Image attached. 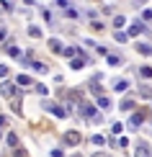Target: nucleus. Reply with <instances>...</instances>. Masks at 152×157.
Returning a JSON list of instances; mask_svg holds the SVG:
<instances>
[{"label": "nucleus", "instance_id": "f257e3e1", "mask_svg": "<svg viewBox=\"0 0 152 157\" xmlns=\"http://www.w3.org/2000/svg\"><path fill=\"white\" fill-rule=\"evenodd\" d=\"M0 93H3L5 98H16V93H18V90H16V85H13V82H8V80H5L3 85H0Z\"/></svg>", "mask_w": 152, "mask_h": 157}, {"label": "nucleus", "instance_id": "f03ea898", "mask_svg": "<svg viewBox=\"0 0 152 157\" xmlns=\"http://www.w3.org/2000/svg\"><path fill=\"white\" fill-rule=\"evenodd\" d=\"M64 144H70V147L80 144V132H67L64 134Z\"/></svg>", "mask_w": 152, "mask_h": 157}, {"label": "nucleus", "instance_id": "7ed1b4c3", "mask_svg": "<svg viewBox=\"0 0 152 157\" xmlns=\"http://www.w3.org/2000/svg\"><path fill=\"white\" fill-rule=\"evenodd\" d=\"M47 108H49V111H52V113H54V116H59V119H64V116H67V111H62L59 106H54V103H49Z\"/></svg>", "mask_w": 152, "mask_h": 157}, {"label": "nucleus", "instance_id": "20e7f679", "mask_svg": "<svg viewBox=\"0 0 152 157\" xmlns=\"http://www.w3.org/2000/svg\"><path fill=\"white\" fill-rule=\"evenodd\" d=\"M142 29H144V26H142V21H134V23L129 26V36H137V34H139Z\"/></svg>", "mask_w": 152, "mask_h": 157}, {"label": "nucleus", "instance_id": "39448f33", "mask_svg": "<svg viewBox=\"0 0 152 157\" xmlns=\"http://www.w3.org/2000/svg\"><path fill=\"white\" fill-rule=\"evenodd\" d=\"M3 49H5V52H8V54H10V57H21V52H18L16 47H13V44H10V41H5V47H3Z\"/></svg>", "mask_w": 152, "mask_h": 157}, {"label": "nucleus", "instance_id": "423d86ee", "mask_svg": "<svg viewBox=\"0 0 152 157\" xmlns=\"http://www.w3.org/2000/svg\"><path fill=\"white\" fill-rule=\"evenodd\" d=\"M127 88H129V82H127V80H116V82H114V90H116V93H124Z\"/></svg>", "mask_w": 152, "mask_h": 157}, {"label": "nucleus", "instance_id": "0eeeda50", "mask_svg": "<svg viewBox=\"0 0 152 157\" xmlns=\"http://www.w3.org/2000/svg\"><path fill=\"white\" fill-rule=\"evenodd\" d=\"M5 142H8V147H13V149H16V147H18V136H16V134H13V132H10L8 136H5Z\"/></svg>", "mask_w": 152, "mask_h": 157}, {"label": "nucleus", "instance_id": "6e6552de", "mask_svg": "<svg viewBox=\"0 0 152 157\" xmlns=\"http://www.w3.org/2000/svg\"><path fill=\"white\" fill-rule=\"evenodd\" d=\"M142 121H144V116H142V113H134V116L129 119V124H131V126H139Z\"/></svg>", "mask_w": 152, "mask_h": 157}, {"label": "nucleus", "instance_id": "1a4fd4ad", "mask_svg": "<svg viewBox=\"0 0 152 157\" xmlns=\"http://www.w3.org/2000/svg\"><path fill=\"white\" fill-rule=\"evenodd\" d=\"M98 106H101V108H111V101L106 95H98Z\"/></svg>", "mask_w": 152, "mask_h": 157}, {"label": "nucleus", "instance_id": "9d476101", "mask_svg": "<svg viewBox=\"0 0 152 157\" xmlns=\"http://www.w3.org/2000/svg\"><path fill=\"white\" fill-rule=\"evenodd\" d=\"M83 64H85V57H80V59H72V64H70V67H72V70H80Z\"/></svg>", "mask_w": 152, "mask_h": 157}, {"label": "nucleus", "instance_id": "9b49d317", "mask_svg": "<svg viewBox=\"0 0 152 157\" xmlns=\"http://www.w3.org/2000/svg\"><path fill=\"white\" fill-rule=\"evenodd\" d=\"M62 54H64V57H70V59H72V57L77 54V49H75V47H67V49H62Z\"/></svg>", "mask_w": 152, "mask_h": 157}, {"label": "nucleus", "instance_id": "f8f14e48", "mask_svg": "<svg viewBox=\"0 0 152 157\" xmlns=\"http://www.w3.org/2000/svg\"><path fill=\"white\" fill-rule=\"evenodd\" d=\"M49 47H52V52H62V44H59L57 39H52V41H49Z\"/></svg>", "mask_w": 152, "mask_h": 157}, {"label": "nucleus", "instance_id": "ddd939ff", "mask_svg": "<svg viewBox=\"0 0 152 157\" xmlns=\"http://www.w3.org/2000/svg\"><path fill=\"white\" fill-rule=\"evenodd\" d=\"M124 23H127V18H124V16H116V18H114V26H116V29H121Z\"/></svg>", "mask_w": 152, "mask_h": 157}, {"label": "nucleus", "instance_id": "4468645a", "mask_svg": "<svg viewBox=\"0 0 152 157\" xmlns=\"http://www.w3.org/2000/svg\"><path fill=\"white\" fill-rule=\"evenodd\" d=\"M18 85H31V77L29 75H18Z\"/></svg>", "mask_w": 152, "mask_h": 157}, {"label": "nucleus", "instance_id": "2eb2a0df", "mask_svg": "<svg viewBox=\"0 0 152 157\" xmlns=\"http://www.w3.org/2000/svg\"><path fill=\"white\" fill-rule=\"evenodd\" d=\"M137 49H139L142 54H152V47H150V44H139V47H137Z\"/></svg>", "mask_w": 152, "mask_h": 157}, {"label": "nucleus", "instance_id": "dca6fc26", "mask_svg": "<svg viewBox=\"0 0 152 157\" xmlns=\"http://www.w3.org/2000/svg\"><path fill=\"white\" fill-rule=\"evenodd\" d=\"M139 72H142V77H144V80H150V77H152V67H142Z\"/></svg>", "mask_w": 152, "mask_h": 157}, {"label": "nucleus", "instance_id": "f3484780", "mask_svg": "<svg viewBox=\"0 0 152 157\" xmlns=\"http://www.w3.org/2000/svg\"><path fill=\"white\" fill-rule=\"evenodd\" d=\"M31 67H34L36 72H47V64H41V62H34V64H31Z\"/></svg>", "mask_w": 152, "mask_h": 157}, {"label": "nucleus", "instance_id": "a211bd4d", "mask_svg": "<svg viewBox=\"0 0 152 157\" xmlns=\"http://www.w3.org/2000/svg\"><path fill=\"white\" fill-rule=\"evenodd\" d=\"M83 113L85 116H95V108L93 106H83Z\"/></svg>", "mask_w": 152, "mask_h": 157}, {"label": "nucleus", "instance_id": "6ab92c4d", "mask_svg": "<svg viewBox=\"0 0 152 157\" xmlns=\"http://www.w3.org/2000/svg\"><path fill=\"white\" fill-rule=\"evenodd\" d=\"M137 157H150V152H147V147H142V144H139V149H137Z\"/></svg>", "mask_w": 152, "mask_h": 157}, {"label": "nucleus", "instance_id": "aec40b11", "mask_svg": "<svg viewBox=\"0 0 152 157\" xmlns=\"http://www.w3.org/2000/svg\"><path fill=\"white\" fill-rule=\"evenodd\" d=\"M34 88H36V93H39V95H47V85L39 82V85H34Z\"/></svg>", "mask_w": 152, "mask_h": 157}, {"label": "nucleus", "instance_id": "412c9836", "mask_svg": "<svg viewBox=\"0 0 152 157\" xmlns=\"http://www.w3.org/2000/svg\"><path fill=\"white\" fill-rule=\"evenodd\" d=\"M29 34H31V36H34V39H39V36H41V31H39V29H36V26H31V29H29Z\"/></svg>", "mask_w": 152, "mask_h": 157}, {"label": "nucleus", "instance_id": "4be33fe9", "mask_svg": "<svg viewBox=\"0 0 152 157\" xmlns=\"http://www.w3.org/2000/svg\"><path fill=\"white\" fill-rule=\"evenodd\" d=\"M13 157H26V149H21V147H16V149H13Z\"/></svg>", "mask_w": 152, "mask_h": 157}, {"label": "nucleus", "instance_id": "5701e85b", "mask_svg": "<svg viewBox=\"0 0 152 157\" xmlns=\"http://www.w3.org/2000/svg\"><path fill=\"white\" fill-rule=\"evenodd\" d=\"M119 62H121V59H119L116 54H108V64H119Z\"/></svg>", "mask_w": 152, "mask_h": 157}, {"label": "nucleus", "instance_id": "b1692460", "mask_svg": "<svg viewBox=\"0 0 152 157\" xmlns=\"http://www.w3.org/2000/svg\"><path fill=\"white\" fill-rule=\"evenodd\" d=\"M116 41H127V34L124 31H116Z\"/></svg>", "mask_w": 152, "mask_h": 157}, {"label": "nucleus", "instance_id": "393cba45", "mask_svg": "<svg viewBox=\"0 0 152 157\" xmlns=\"http://www.w3.org/2000/svg\"><path fill=\"white\" fill-rule=\"evenodd\" d=\"M8 75V67H5V64H0V77H5Z\"/></svg>", "mask_w": 152, "mask_h": 157}, {"label": "nucleus", "instance_id": "a878e982", "mask_svg": "<svg viewBox=\"0 0 152 157\" xmlns=\"http://www.w3.org/2000/svg\"><path fill=\"white\" fill-rule=\"evenodd\" d=\"M93 157H108V155H103V152H95V155H93Z\"/></svg>", "mask_w": 152, "mask_h": 157}, {"label": "nucleus", "instance_id": "bb28decb", "mask_svg": "<svg viewBox=\"0 0 152 157\" xmlns=\"http://www.w3.org/2000/svg\"><path fill=\"white\" fill-rule=\"evenodd\" d=\"M0 39H5V29H0Z\"/></svg>", "mask_w": 152, "mask_h": 157}]
</instances>
